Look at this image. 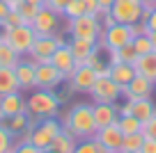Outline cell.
<instances>
[{
    "label": "cell",
    "instance_id": "1",
    "mask_svg": "<svg viewBox=\"0 0 156 153\" xmlns=\"http://www.w3.org/2000/svg\"><path fill=\"white\" fill-rule=\"evenodd\" d=\"M62 128L69 130L76 139H90L97 135V121H94V110L90 103H76L67 114L62 117Z\"/></svg>",
    "mask_w": 156,
    "mask_h": 153
},
{
    "label": "cell",
    "instance_id": "2",
    "mask_svg": "<svg viewBox=\"0 0 156 153\" xmlns=\"http://www.w3.org/2000/svg\"><path fill=\"white\" fill-rule=\"evenodd\" d=\"M60 105L62 103L58 98V91H53V89H39V87H34L32 94L25 98V112L30 117H37V119L58 117Z\"/></svg>",
    "mask_w": 156,
    "mask_h": 153
},
{
    "label": "cell",
    "instance_id": "3",
    "mask_svg": "<svg viewBox=\"0 0 156 153\" xmlns=\"http://www.w3.org/2000/svg\"><path fill=\"white\" fill-rule=\"evenodd\" d=\"M60 130H62V124H60L55 117H46V119H39L32 130H28V133L21 135V142H30L32 146H37L39 151H44V148L51 146L53 137L60 133Z\"/></svg>",
    "mask_w": 156,
    "mask_h": 153
},
{
    "label": "cell",
    "instance_id": "4",
    "mask_svg": "<svg viewBox=\"0 0 156 153\" xmlns=\"http://www.w3.org/2000/svg\"><path fill=\"white\" fill-rule=\"evenodd\" d=\"M64 32H69V37H76V39L99 41V37H101V32H103V25H101V21H99V16L83 14V16H78V19L67 21Z\"/></svg>",
    "mask_w": 156,
    "mask_h": 153
},
{
    "label": "cell",
    "instance_id": "5",
    "mask_svg": "<svg viewBox=\"0 0 156 153\" xmlns=\"http://www.w3.org/2000/svg\"><path fill=\"white\" fill-rule=\"evenodd\" d=\"M0 37L5 39L21 57H28L37 34H34V30L30 25H14V28H0Z\"/></svg>",
    "mask_w": 156,
    "mask_h": 153
},
{
    "label": "cell",
    "instance_id": "6",
    "mask_svg": "<svg viewBox=\"0 0 156 153\" xmlns=\"http://www.w3.org/2000/svg\"><path fill=\"white\" fill-rule=\"evenodd\" d=\"M131 41H133V30L131 25H124V23H115L110 28H103L101 37H99V46L108 48V50H117V48L126 46Z\"/></svg>",
    "mask_w": 156,
    "mask_h": 153
},
{
    "label": "cell",
    "instance_id": "7",
    "mask_svg": "<svg viewBox=\"0 0 156 153\" xmlns=\"http://www.w3.org/2000/svg\"><path fill=\"white\" fill-rule=\"evenodd\" d=\"M90 98H92V103H117L122 98V87L117 85L112 78L99 76L94 87L90 89Z\"/></svg>",
    "mask_w": 156,
    "mask_h": 153
},
{
    "label": "cell",
    "instance_id": "8",
    "mask_svg": "<svg viewBox=\"0 0 156 153\" xmlns=\"http://www.w3.org/2000/svg\"><path fill=\"white\" fill-rule=\"evenodd\" d=\"M110 14L117 23L133 25L142 21V2L140 0H115V5L110 7Z\"/></svg>",
    "mask_w": 156,
    "mask_h": 153
},
{
    "label": "cell",
    "instance_id": "9",
    "mask_svg": "<svg viewBox=\"0 0 156 153\" xmlns=\"http://www.w3.org/2000/svg\"><path fill=\"white\" fill-rule=\"evenodd\" d=\"M64 82H67V78H64L51 62L34 64V85H37L39 89H53V91H58Z\"/></svg>",
    "mask_w": 156,
    "mask_h": 153
},
{
    "label": "cell",
    "instance_id": "10",
    "mask_svg": "<svg viewBox=\"0 0 156 153\" xmlns=\"http://www.w3.org/2000/svg\"><path fill=\"white\" fill-rule=\"evenodd\" d=\"M97 71H94L90 64H80V66L73 69V73L67 78V85L71 91H76V94H90V89L94 87V82H97Z\"/></svg>",
    "mask_w": 156,
    "mask_h": 153
},
{
    "label": "cell",
    "instance_id": "11",
    "mask_svg": "<svg viewBox=\"0 0 156 153\" xmlns=\"http://www.w3.org/2000/svg\"><path fill=\"white\" fill-rule=\"evenodd\" d=\"M30 28L34 30L37 37H53L60 32V14L51 12L48 7H41L39 14L34 16V21L30 23Z\"/></svg>",
    "mask_w": 156,
    "mask_h": 153
},
{
    "label": "cell",
    "instance_id": "12",
    "mask_svg": "<svg viewBox=\"0 0 156 153\" xmlns=\"http://www.w3.org/2000/svg\"><path fill=\"white\" fill-rule=\"evenodd\" d=\"M58 48H60V43L55 39V34L53 37H37L32 48H30V53H28V59H32L34 64H46V62H51V55Z\"/></svg>",
    "mask_w": 156,
    "mask_h": 153
},
{
    "label": "cell",
    "instance_id": "13",
    "mask_svg": "<svg viewBox=\"0 0 156 153\" xmlns=\"http://www.w3.org/2000/svg\"><path fill=\"white\" fill-rule=\"evenodd\" d=\"M154 91H156V89H154V82L147 80V78L140 76V73H136V78H133V80L122 89V98H126V100L151 98V94H154Z\"/></svg>",
    "mask_w": 156,
    "mask_h": 153
},
{
    "label": "cell",
    "instance_id": "14",
    "mask_svg": "<svg viewBox=\"0 0 156 153\" xmlns=\"http://www.w3.org/2000/svg\"><path fill=\"white\" fill-rule=\"evenodd\" d=\"M25 112V96L21 91H12V94L0 96V121L9 119L14 114H23Z\"/></svg>",
    "mask_w": 156,
    "mask_h": 153
},
{
    "label": "cell",
    "instance_id": "15",
    "mask_svg": "<svg viewBox=\"0 0 156 153\" xmlns=\"http://www.w3.org/2000/svg\"><path fill=\"white\" fill-rule=\"evenodd\" d=\"M94 139H97L99 144H103L110 153H119L122 142H124V133L117 128V124H112V126H106V128H99L97 135H94Z\"/></svg>",
    "mask_w": 156,
    "mask_h": 153
},
{
    "label": "cell",
    "instance_id": "16",
    "mask_svg": "<svg viewBox=\"0 0 156 153\" xmlns=\"http://www.w3.org/2000/svg\"><path fill=\"white\" fill-rule=\"evenodd\" d=\"M67 46H69V50H71V55H73L76 66L87 64V59L92 57V53L97 50V41H90V39H76V37L69 39Z\"/></svg>",
    "mask_w": 156,
    "mask_h": 153
},
{
    "label": "cell",
    "instance_id": "17",
    "mask_svg": "<svg viewBox=\"0 0 156 153\" xmlns=\"http://www.w3.org/2000/svg\"><path fill=\"white\" fill-rule=\"evenodd\" d=\"M92 110H94L97 130L117 124V117H119V107H117V103H92Z\"/></svg>",
    "mask_w": 156,
    "mask_h": 153
},
{
    "label": "cell",
    "instance_id": "18",
    "mask_svg": "<svg viewBox=\"0 0 156 153\" xmlns=\"http://www.w3.org/2000/svg\"><path fill=\"white\" fill-rule=\"evenodd\" d=\"M14 73H16V80H19V87L21 91H32L34 87V62L32 59H23L14 66Z\"/></svg>",
    "mask_w": 156,
    "mask_h": 153
},
{
    "label": "cell",
    "instance_id": "19",
    "mask_svg": "<svg viewBox=\"0 0 156 153\" xmlns=\"http://www.w3.org/2000/svg\"><path fill=\"white\" fill-rule=\"evenodd\" d=\"M51 64H53V66L58 69V71L62 73L64 78H69V76L73 73V69H76V62H73V55H71V50H69L67 43H64V46H60L58 50L51 55Z\"/></svg>",
    "mask_w": 156,
    "mask_h": 153
},
{
    "label": "cell",
    "instance_id": "20",
    "mask_svg": "<svg viewBox=\"0 0 156 153\" xmlns=\"http://www.w3.org/2000/svg\"><path fill=\"white\" fill-rule=\"evenodd\" d=\"M133 69H136V73L145 76L147 80L156 82V50L145 53V55H138L136 62H133Z\"/></svg>",
    "mask_w": 156,
    "mask_h": 153
},
{
    "label": "cell",
    "instance_id": "21",
    "mask_svg": "<svg viewBox=\"0 0 156 153\" xmlns=\"http://www.w3.org/2000/svg\"><path fill=\"white\" fill-rule=\"evenodd\" d=\"M108 78H112V80L117 82V85L126 87L129 82L136 78V69H133V64H126V62H119V64H110V71H108Z\"/></svg>",
    "mask_w": 156,
    "mask_h": 153
},
{
    "label": "cell",
    "instance_id": "22",
    "mask_svg": "<svg viewBox=\"0 0 156 153\" xmlns=\"http://www.w3.org/2000/svg\"><path fill=\"white\" fill-rule=\"evenodd\" d=\"M129 103H131V114L136 119H140L142 124L156 114V105L151 98H138V100H129Z\"/></svg>",
    "mask_w": 156,
    "mask_h": 153
},
{
    "label": "cell",
    "instance_id": "23",
    "mask_svg": "<svg viewBox=\"0 0 156 153\" xmlns=\"http://www.w3.org/2000/svg\"><path fill=\"white\" fill-rule=\"evenodd\" d=\"M76 144H78V139L73 137L69 130L62 128V130H60V133L53 137V142H51V148H55L58 153H73Z\"/></svg>",
    "mask_w": 156,
    "mask_h": 153
},
{
    "label": "cell",
    "instance_id": "24",
    "mask_svg": "<svg viewBox=\"0 0 156 153\" xmlns=\"http://www.w3.org/2000/svg\"><path fill=\"white\" fill-rule=\"evenodd\" d=\"M12 91H21L19 80H16V73H14V69L0 66V96L12 94Z\"/></svg>",
    "mask_w": 156,
    "mask_h": 153
},
{
    "label": "cell",
    "instance_id": "25",
    "mask_svg": "<svg viewBox=\"0 0 156 153\" xmlns=\"http://www.w3.org/2000/svg\"><path fill=\"white\" fill-rule=\"evenodd\" d=\"M21 62V55L16 53L14 48L0 37V66H7V69H14L16 64Z\"/></svg>",
    "mask_w": 156,
    "mask_h": 153
},
{
    "label": "cell",
    "instance_id": "26",
    "mask_svg": "<svg viewBox=\"0 0 156 153\" xmlns=\"http://www.w3.org/2000/svg\"><path fill=\"white\" fill-rule=\"evenodd\" d=\"M28 121H30V114L23 112V114H14V117H9V119H2L0 124L5 126L12 135H21L25 128H28Z\"/></svg>",
    "mask_w": 156,
    "mask_h": 153
},
{
    "label": "cell",
    "instance_id": "27",
    "mask_svg": "<svg viewBox=\"0 0 156 153\" xmlns=\"http://www.w3.org/2000/svg\"><path fill=\"white\" fill-rule=\"evenodd\" d=\"M117 128L124 135H133V133H142V121L136 119L133 114H119L117 117Z\"/></svg>",
    "mask_w": 156,
    "mask_h": 153
},
{
    "label": "cell",
    "instance_id": "28",
    "mask_svg": "<svg viewBox=\"0 0 156 153\" xmlns=\"http://www.w3.org/2000/svg\"><path fill=\"white\" fill-rule=\"evenodd\" d=\"M142 142H145V135L142 133H133V135H124V142L119 153H140Z\"/></svg>",
    "mask_w": 156,
    "mask_h": 153
},
{
    "label": "cell",
    "instance_id": "29",
    "mask_svg": "<svg viewBox=\"0 0 156 153\" xmlns=\"http://www.w3.org/2000/svg\"><path fill=\"white\" fill-rule=\"evenodd\" d=\"M16 142H14V135L0 124V153H14Z\"/></svg>",
    "mask_w": 156,
    "mask_h": 153
},
{
    "label": "cell",
    "instance_id": "30",
    "mask_svg": "<svg viewBox=\"0 0 156 153\" xmlns=\"http://www.w3.org/2000/svg\"><path fill=\"white\" fill-rule=\"evenodd\" d=\"M39 9H41L39 5H32V2H25V0H23V2L19 5V14L23 16V23L30 25V23L34 21V16L39 14Z\"/></svg>",
    "mask_w": 156,
    "mask_h": 153
},
{
    "label": "cell",
    "instance_id": "31",
    "mask_svg": "<svg viewBox=\"0 0 156 153\" xmlns=\"http://www.w3.org/2000/svg\"><path fill=\"white\" fill-rule=\"evenodd\" d=\"M131 43H133V48H136V53H138V55H145V53H151V50H154L149 34H138V37H133Z\"/></svg>",
    "mask_w": 156,
    "mask_h": 153
},
{
    "label": "cell",
    "instance_id": "32",
    "mask_svg": "<svg viewBox=\"0 0 156 153\" xmlns=\"http://www.w3.org/2000/svg\"><path fill=\"white\" fill-rule=\"evenodd\" d=\"M85 14V7H83V0H71L67 7H64V12H62V16L67 21H71V19H78V16H83Z\"/></svg>",
    "mask_w": 156,
    "mask_h": 153
},
{
    "label": "cell",
    "instance_id": "33",
    "mask_svg": "<svg viewBox=\"0 0 156 153\" xmlns=\"http://www.w3.org/2000/svg\"><path fill=\"white\" fill-rule=\"evenodd\" d=\"M73 153H99V144L94 137L90 139H78L76 148H73Z\"/></svg>",
    "mask_w": 156,
    "mask_h": 153
},
{
    "label": "cell",
    "instance_id": "34",
    "mask_svg": "<svg viewBox=\"0 0 156 153\" xmlns=\"http://www.w3.org/2000/svg\"><path fill=\"white\" fill-rule=\"evenodd\" d=\"M14 25H25L23 16L19 14V9H9V12H7V16H5V21H2L0 28H14Z\"/></svg>",
    "mask_w": 156,
    "mask_h": 153
},
{
    "label": "cell",
    "instance_id": "35",
    "mask_svg": "<svg viewBox=\"0 0 156 153\" xmlns=\"http://www.w3.org/2000/svg\"><path fill=\"white\" fill-rule=\"evenodd\" d=\"M142 21L147 25V32H156V7L154 9H145L142 7Z\"/></svg>",
    "mask_w": 156,
    "mask_h": 153
},
{
    "label": "cell",
    "instance_id": "36",
    "mask_svg": "<svg viewBox=\"0 0 156 153\" xmlns=\"http://www.w3.org/2000/svg\"><path fill=\"white\" fill-rule=\"evenodd\" d=\"M142 135H145L147 139H156V114L142 124Z\"/></svg>",
    "mask_w": 156,
    "mask_h": 153
},
{
    "label": "cell",
    "instance_id": "37",
    "mask_svg": "<svg viewBox=\"0 0 156 153\" xmlns=\"http://www.w3.org/2000/svg\"><path fill=\"white\" fill-rule=\"evenodd\" d=\"M69 2H71V0H46V2H44V7H48L51 12H55V14H60V16H62L64 7H67Z\"/></svg>",
    "mask_w": 156,
    "mask_h": 153
},
{
    "label": "cell",
    "instance_id": "38",
    "mask_svg": "<svg viewBox=\"0 0 156 153\" xmlns=\"http://www.w3.org/2000/svg\"><path fill=\"white\" fill-rule=\"evenodd\" d=\"M14 153H41L37 146H32L30 142H16V148H14Z\"/></svg>",
    "mask_w": 156,
    "mask_h": 153
},
{
    "label": "cell",
    "instance_id": "39",
    "mask_svg": "<svg viewBox=\"0 0 156 153\" xmlns=\"http://www.w3.org/2000/svg\"><path fill=\"white\" fill-rule=\"evenodd\" d=\"M83 7H85V14H92V16H99V14H101L97 0H83Z\"/></svg>",
    "mask_w": 156,
    "mask_h": 153
},
{
    "label": "cell",
    "instance_id": "40",
    "mask_svg": "<svg viewBox=\"0 0 156 153\" xmlns=\"http://www.w3.org/2000/svg\"><path fill=\"white\" fill-rule=\"evenodd\" d=\"M140 153H156V139H147V137H145Z\"/></svg>",
    "mask_w": 156,
    "mask_h": 153
},
{
    "label": "cell",
    "instance_id": "41",
    "mask_svg": "<svg viewBox=\"0 0 156 153\" xmlns=\"http://www.w3.org/2000/svg\"><path fill=\"white\" fill-rule=\"evenodd\" d=\"M97 2H99V9H101V14L110 12V7L115 5V0H97Z\"/></svg>",
    "mask_w": 156,
    "mask_h": 153
},
{
    "label": "cell",
    "instance_id": "42",
    "mask_svg": "<svg viewBox=\"0 0 156 153\" xmlns=\"http://www.w3.org/2000/svg\"><path fill=\"white\" fill-rule=\"evenodd\" d=\"M7 12H9V7H7V2H5V0H0V25H2V21H5Z\"/></svg>",
    "mask_w": 156,
    "mask_h": 153
},
{
    "label": "cell",
    "instance_id": "43",
    "mask_svg": "<svg viewBox=\"0 0 156 153\" xmlns=\"http://www.w3.org/2000/svg\"><path fill=\"white\" fill-rule=\"evenodd\" d=\"M5 2H7V7H9V9H19V5L23 2V0H5Z\"/></svg>",
    "mask_w": 156,
    "mask_h": 153
},
{
    "label": "cell",
    "instance_id": "44",
    "mask_svg": "<svg viewBox=\"0 0 156 153\" xmlns=\"http://www.w3.org/2000/svg\"><path fill=\"white\" fill-rule=\"evenodd\" d=\"M140 2H142L145 9H154V7H156V0H140Z\"/></svg>",
    "mask_w": 156,
    "mask_h": 153
},
{
    "label": "cell",
    "instance_id": "45",
    "mask_svg": "<svg viewBox=\"0 0 156 153\" xmlns=\"http://www.w3.org/2000/svg\"><path fill=\"white\" fill-rule=\"evenodd\" d=\"M25 2H32V5H39V7H44L46 0H25Z\"/></svg>",
    "mask_w": 156,
    "mask_h": 153
},
{
    "label": "cell",
    "instance_id": "46",
    "mask_svg": "<svg viewBox=\"0 0 156 153\" xmlns=\"http://www.w3.org/2000/svg\"><path fill=\"white\" fill-rule=\"evenodd\" d=\"M149 39H151V46H154V50H156V32H149Z\"/></svg>",
    "mask_w": 156,
    "mask_h": 153
},
{
    "label": "cell",
    "instance_id": "47",
    "mask_svg": "<svg viewBox=\"0 0 156 153\" xmlns=\"http://www.w3.org/2000/svg\"><path fill=\"white\" fill-rule=\"evenodd\" d=\"M41 153H58V151H55V148H51V146H48V148H44V151H41Z\"/></svg>",
    "mask_w": 156,
    "mask_h": 153
},
{
    "label": "cell",
    "instance_id": "48",
    "mask_svg": "<svg viewBox=\"0 0 156 153\" xmlns=\"http://www.w3.org/2000/svg\"><path fill=\"white\" fill-rule=\"evenodd\" d=\"M154 89H156V82H154Z\"/></svg>",
    "mask_w": 156,
    "mask_h": 153
}]
</instances>
